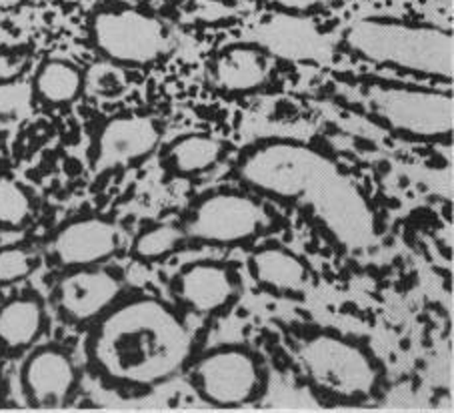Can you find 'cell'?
<instances>
[{"label":"cell","mask_w":454,"mask_h":413,"mask_svg":"<svg viewBox=\"0 0 454 413\" xmlns=\"http://www.w3.org/2000/svg\"><path fill=\"white\" fill-rule=\"evenodd\" d=\"M237 171L253 191L307 211L348 251H364L377 241L371 203L315 147L288 139L256 143L240 155Z\"/></svg>","instance_id":"1"},{"label":"cell","mask_w":454,"mask_h":413,"mask_svg":"<svg viewBox=\"0 0 454 413\" xmlns=\"http://www.w3.org/2000/svg\"><path fill=\"white\" fill-rule=\"evenodd\" d=\"M194 338L175 309L156 298H135L98 317L86 357L108 385L145 392L175 377L192 355Z\"/></svg>","instance_id":"2"},{"label":"cell","mask_w":454,"mask_h":413,"mask_svg":"<svg viewBox=\"0 0 454 413\" xmlns=\"http://www.w3.org/2000/svg\"><path fill=\"white\" fill-rule=\"evenodd\" d=\"M340 44L371 65L425 79H454L452 33L433 25L366 17L342 30Z\"/></svg>","instance_id":"3"},{"label":"cell","mask_w":454,"mask_h":413,"mask_svg":"<svg viewBox=\"0 0 454 413\" xmlns=\"http://www.w3.org/2000/svg\"><path fill=\"white\" fill-rule=\"evenodd\" d=\"M358 103L380 127L411 141H446L454 131V99L450 92L369 81L360 84Z\"/></svg>","instance_id":"4"},{"label":"cell","mask_w":454,"mask_h":413,"mask_svg":"<svg viewBox=\"0 0 454 413\" xmlns=\"http://www.w3.org/2000/svg\"><path fill=\"white\" fill-rule=\"evenodd\" d=\"M301 368L312 389L336 401L358 403L377 393L380 371L358 343L334 333H317L299 349Z\"/></svg>","instance_id":"5"},{"label":"cell","mask_w":454,"mask_h":413,"mask_svg":"<svg viewBox=\"0 0 454 413\" xmlns=\"http://www.w3.org/2000/svg\"><path fill=\"white\" fill-rule=\"evenodd\" d=\"M90 38L105 59L122 67H146L162 60L175 36L162 19L135 6H105L90 19Z\"/></svg>","instance_id":"6"},{"label":"cell","mask_w":454,"mask_h":413,"mask_svg":"<svg viewBox=\"0 0 454 413\" xmlns=\"http://www.w3.org/2000/svg\"><path fill=\"white\" fill-rule=\"evenodd\" d=\"M270 217L250 195L221 191L194 203L184 223L186 237L207 245L248 243L269 229Z\"/></svg>","instance_id":"7"},{"label":"cell","mask_w":454,"mask_h":413,"mask_svg":"<svg viewBox=\"0 0 454 413\" xmlns=\"http://www.w3.org/2000/svg\"><path fill=\"white\" fill-rule=\"evenodd\" d=\"M197 393L216 408H240L264 392L261 361L245 347L226 345L199 357L191 368Z\"/></svg>","instance_id":"8"},{"label":"cell","mask_w":454,"mask_h":413,"mask_svg":"<svg viewBox=\"0 0 454 413\" xmlns=\"http://www.w3.org/2000/svg\"><path fill=\"white\" fill-rule=\"evenodd\" d=\"M122 293V279L114 271L90 265L74 267L60 279L54 290L59 315L73 325L95 323Z\"/></svg>","instance_id":"9"},{"label":"cell","mask_w":454,"mask_h":413,"mask_svg":"<svg viewBox=\"0 0 454 413\" xmlns=\"http://www.w3.org/2000/svg\"><path fill=\"white\" fill-rule=\"evenodd\" d=\"M160 124L146 115H122L106 121L100 129L92 171L105 173L111 169L130 167L151 157L160 143Z\"/></svg>","instance_id":"10"},{"label":"cell","mask_w":454,"mask_h":413,"mask_svg":"<svg viewBox=\"0 0 454 413\" xmlns=\"http://www.w3.org/2000/svg\"><path fill=\"white\" fill-rule=\"evenodd\" d=\"M20 385L27 401L35 408H62L70 401L78 385L73 357L54 345L36 349L22 365Z\"/></svg>","instance_id":"11"},{"label":"cell","mask_w":454,"mask_h":413,"mask_svg":"<svg viewBox=\"0 0 454 413\" xmlns=\"http://www.w3.org/2000/svg\"><path fill=\"white\" fill-rule=\"evenodd\" d=\"M121 247L119 227L105 217H81L62 225L51 243V253L60 267L103 265Z\"/></svg>","instance_id":"12"},{"label":"cell","mask_w":454,"mask_h":413,"mask_svg":"<svg viewBox=\"0 0 454 413\" xmlns=\"http://www.w3.org/2000/svg\"><path fill=\"white\" fill-rule=\"evenodd\" d=\"M172 291L180 306L199 315H215L229 309L239 295L234 273L223 263L199 261L178 271Z\"/></svg>","instance_id":"13"},{"label":"cell","mask_w":454,"mask_h":413,"mask_svg":"<svg viewBox=\"0 0 454 413\" xmlns=\"http://www.w3.org/2000/svg\"><path fill=\"white\" fill-rule=\"evenodd\" d=\"M270 76L269 54L258 44L224 46L210 62V81L226 95H245L266 84Z\"/></svg>","instance_id":"14"},{"label":"cell","mask_w":454,"mask_h":413,"mask_svg":"<svg viewBox=\"0 0 454 413\" xmlns=\"http://www.w3.org/2000/svg\"><path fill=\"white\" fill-rule=\"evenodd\" d=\"M254 282L272 293L302 295L310 285V271L299 255L280 245L256 249L248 259Z\"/></svg>","instance_id":"15"},{"label":"cell","mask_w":454,"mask_h":413,"mask_svg":"<svg viewBox=\"0 0 454 413\" xmlns=\"http://www.w3.org/2000/svg\"><path fill=\"white\" fill-rule=\"evenodd\" d=\"M44 306L36 295H19L0 306V352L20 353L44 331Z\"/></svg>","instance_id":"16"},{"label":"cell","mask_w":454,"mask_h":413,"mask_svg":"<svg viewBox=\"0 0 454 413\" xmlns=\"http://www.w3.org/2000/svg\"><path fill=\"white\" fill-rule=\"evenodd\" d=\"M33 95L44 105L65 107L82 95L84 75L73 62L62 59L44 60L33 79Z\"/></svg>","instance_id":"17"},{"label":"cell","mask_w":454,"mask_h":413,"mask_svg":"<svg viewBox=\"0 0 454 413\" xmlns=\"http://www.w3.org/2000/svg\"><path fill=\"white\" fill-rule=\"evenodd\" d=\"M223 153L224 143L216 137L192 132V135L178 137L168 145L167 163L176 175L192 177L213 169L221 161Z\"/></svg>","instance_id":"18"},{"label":"cell","mask_w":454,"mask_h":413,"mask_svg":"<svg viewBox=\"0 0 454 413\" xmlns=\"http://www.w3.org/2000/svg\"><path fill=\"white\" fill-rule=\"evenodd\" d=\"M189 239L184 233V227H178L175 223H160L151 229H145L132 243V255L138 261L154 263L162 261L164 257L172 255L184 245Z\"/></svg>","instance_id":"19"},{"label":"cell","mask_w":454,"mask_h":413,"mask_svg":"<svg viewBox=\"0 0 454 413\" xmlns=\"http://www.w3.org/2000/svg\"><path fill=\"white\" fill-rule=\"evenodd\" d=\"M82 92L89 97L114 100L121 99L129 91V73L119 62L100 60L86 68Z\"/></svg>","instance_id":"20"},{"label":"cell","mask_w":454,"mask_h":413,"mask_svg":"<svg viewBox=\"0 0 454 413\" xmlns=\"http://www.w3.org/2000/svg\"><path fill=\"white\" fill-rule=\"evenodd\" d=\"M33 201L22 185L9 177H0V229L17 231L30 221Z\"/></svg>","instance_id":"21"},{"label":"cell","mask_w":454,"mask_h":413,"mask_svg":"<svg viewBox=\"0 0 454 413\" xmlns=\"http://www.w3.org/2000/svg\"><path fill=\"white\" fill-rule=\"evenodd\" d=\"M36 269V255L27 247L0 249V285H12L27 279Z\"/></svg>","instance_id":"22"},{"label":"cell","mask_w":454,"mask_h":413,"mask_svg":"<svg viewBox=\"0 0 454 413\" xmlns=\"http://www.w3.org/2000/svg\"><path fill=\"white\" fill-rule=\"evenodd\" d=\"M30 54L28 49L22 46H3L0 49V87L3 84H17L30 68Z\"/></svg>","instance_id":"23"},{"label":"cell","mask_w":454,"mask_h":413,"mask_svg":"<svg viewBox=\"0 0 454 413\" xmlns=\"http://www.w3.org/2000/svg\"><path fill=\"white\" fill-rule=\"evenodd\" d=\"M231 12L229 0H180L178 14L184 20H218Z\"/></svg>","instance_id":"24"},{"label":"cell","mask_w":454,"mask_h":413,"mask_svg":"<svg viewBox=\"0 0 454 413\" xmlns=\"http://www.w3.org/2000/svg\"><path fill=\"white\" fill-rule=\"evenodd\" d=\"M262 3L278 12L302 17V14H312L325 9V6L331 4L333 0H262Z\"/></svg>","instance_id":"25"},{"label":"cell","mask_w":454,"mask_h":413,"mask_svg":"<svg viewBox=\"0 0 454 413\" xmlns=\"http://www.w3.org/2000/svg\"><path fill=\"white\" fill-rule=\"evenodd\" d=\"M38 3H41V0H0V9L12 11V9H20V6L38 4Z\"/></svg>","instance_id":"26"},{"label":"cell","mask_w":454,"mask_h":413,"mask_svg":"<svg viewBox=\"0 0 454 413\" xmlns=\"http://www.w3.org/2000/svg\"><path fill=\"white\" fill-rule=\"evenodd\" d=\"M0 405H3V385H0Z\"/></svg>","instance_id":"27"}]
</instances>
